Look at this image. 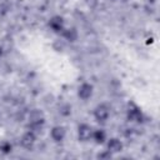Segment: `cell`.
Listing matches in <instances>:
<instances>
[{
	"label": "cell",
	"instance_id": "cell-4",
	"mask_svg": "<svg viewBox=\"0 0 160 160\" xmlns=\"http://www.w3.org/2000/svg\"><path fill=\"white\" fill-rule=\"evenodd\" d=\"M92 128L88 124H80L78 128V139L82 142L89 141L92 138Z\"/></svg>",
	"mask_w": 160,
	"mask_h": 160
},
{
	"label": "cell",
	"instance_id": "cell-16",
	"mask_svg": "<svg viewBox=\"0 0 160 160\" xmlns=\"http://www.w3.org/2000/svg\"><path fill=\"white\" fill-rule=\"evenodd\" d=\"M149 1H151V2H155V1H156V0H149Z\"/></svg>",
	"mask_w": 160,
	"mask_h": 160
},
{
	"label": "cell",
	"instance_id": "cell-13",
	"mask_svg": "<svg viewBox=\"0 0 160 160\" xmlns=\"http://www.w3.org/2000/svg\"><path fill=\"white\" fill-rule=\"evenodd\" d=\"M10 10V6L6 2H0V19L4 18Z\"/></svg>",
	"mask_w": 160,
	"mask_h": 160
},
{
	"label": "cell",
	"instance_id": "cell-15",
	"mask_svg": "<svg viewBox=\"0 0 160 160\" xmlns=\"http://www.w3.org/2000/svg\"><path fill=\"white\" fill-rule=\"evenodd\" d=\"M1 55H2V50H1V48H0V58H1Z\"/></svg>",
	"mask_w": 160,
	"mask_h": 160
},
{
	"label": "cell",
	"instance_id": "cell-5",
	"mask_svg": "<svg viewBox=\"0 0 160 160\" xmlns=\"http://www.w3.org/2000/svg\"><path fill=\"white\" fill-rule=\"evenodd\" d=\"M49 28H50L54 32L60 34V32L65 29V20H64V18L60 16V15L52 16V18L49 20Z\"/></svg>",
	"mask_w": 160,
	"mask_h": 160
},
{
	"label": "cell",
	"instance_id": "cell-11",
	"mask_svg": "<svg viewBox=\"0 0 160 160\" xmlns=\"http://www.w3.org/2000/svg\"><path fill=\"white\" fill-rule=\"evenodd\" d=\"M96 144H104L106 140V132L102 129H98L92 131V138H91Z\"/></svg>",
	"mask_w": 160,
	"mask_h": 160
},
{
	"label": "cell",
	"instance_id": "cell-10",
	"mask_svg": "<svg viewBox=\"0 0 160 160\" xmlns=\"http://www.w3.org/2000/svg\"><path fill=\"white\" fill-rule=\"evenodd\" d=\"M106 150L110 151L111 154H116L120 152L122 150V142L116 139V138H111L110 140H108V145H106Z\"/></svg>",
	"mask_w": 160,
	"mask_h": 160
},
{
	"label": "cell",
	"instance_id": "cell-12",
	"mask_svg": "<svg viewBox=\"0 0 160 160\" xmlns=\"http://www.w3.org/2000/svg\"><path fill=\"white\" fill-rule=\"evenodd\" d=\"M11 150H12V146H11V144L9 141L5 140V141L0 142V151L2 154H9V152H11Z\"/></svg>",
	"mask_w": 160,
	"mask_h": 160
},
{
	"label": "cell",
	"instance_id": "cell-3",
	"mask_svg": "<svg viewBox=\"0 0 160 160\" xmlns=\"http://www.w3.org/2000/svg\"><path fill=\"white\" fill-rule=\"evenodd\" d=\"M92 115L98 122H105L110 116V109L106 104H99L95 106Z\"/></svg>",
	"mask_w": 160,
	"mask_h": 160
},
{
	"label": "cell",
	"instance_id": "cell-14",
	"mask_svg": "<svg viewBox=\"0 0 160 160\" xmlns=\"http://www.w3.org/2000/svg\"><path fill=\"white\" fill-rule=\"evenodd\" d=\"M111 155H112V154H111L110 151H108V150H106V151H104V152L99 154V155H98V158H99V159H109V158H111Z\"/></svg>",
	"mask_w": 160,
	"mask_h": 160
},
{
	"label": "cell",
	"instance_id": "cell-2",
	"mask_svg": "<svg viewBox=\"0 0 160 160\" xmlns=\"http://www.w3.org/2000/svg\"><path fill=\"white\" fill-rule=\"evenodd\" d=\"M126 118L129 121L131 122H142L144 121V114L141 111V109L132 101H130L128 104V109H126Z\"/></svg>",
	"mask_w": 160,
	"mask_h": 160
},
{
	"label": "cell",
	"instance_id": "cell-6",
	"mask_svg": "<svg viewBox=\"0 0 160 160\" xmlns=\"http://www.w3.org/2000/svg\"><path fill=\"white\" fill-rule=\"evenodd\" d=\"M35 141H36V134L31 130H28L25 134H22V136L20 139V145L24 149H31L34 146Z\"/></svg>",
	"mask_w": 160,
	"mask_h": 160
},
{
	"label": "cell",
	"instance_id": "cell-8",
	"mask_svg": "<svg viewBox=\"0 0 160 160\" xmlns=\"http://www.w3.org/2000/svg\"><path fill=\"white\" fill-rule=\"evenodd\" d=\"M65 135H66V130L64 126L61 125H56V126H52L51 130H50V136L51 139L55 141V142H60L65 139Z\"/></svg>",
	"mask_w": 160,
	"mask_h": 160
},
{
	"label": "cell",
	"instance_id": "cell-7",
	"mask_svg": "<svg viewBox=\"0 0 160 160\" xmlns=\"http://www.w3.org/2000/svg\"><path fill=\"white\" fill-rule=\"evenodd\" d=\"M94 92V86L90 82H82L79 88H78V96L81 100H88L92 96Z\"/></svg>",
	"mask_w": 160,
	"mask_h": 160
},
{
	"label": "cell",
	"instance_id": "cell-1",
	"mask_svg": "<svg viewBox=\"0 0 160 160\" xmlns=\"http://www.w3.org/2000/svg\"><path fill=\"white\" fill-rule=\"evenodd\" d=\"M45 125V115L42 111L34 109L30 114H29V122H28V128L29 130L34 131L35 134L41 131L42 128Z\"/></svg>",
	"mask_w": 160,
	"mask_h": 160
},
{
	"label": "cell",
	"instance_id": "cell-9",
	"mask_svg": "<svg viewBox=\"0 0 160 160\" xmlns=\"http://www.w3.org/2000/svg\"><path fill=\"white\" fill-rule=\"evenodd\" d=\"M60 35L62 36V39H65L66 41H69V42H74V41H76L78 40V30L75 29V28H65L61 32H60Z\"/></svg>",
	"mask_w": 160,
	"mask_h": 160
}]
</instances>
